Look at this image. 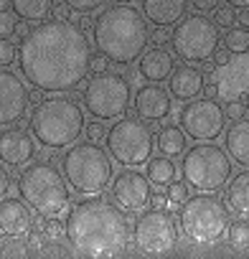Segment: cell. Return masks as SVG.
I'll return each instance as SVG.
<instances>
[{
    "label": "cell",
    "mask_w": 249,
    "mask_h": 259,
    "mask_svg": "<svg viewBox=\"0 0 249 259\" xmlns=\"http://www.w3.org/2000/svg\"><path fill=\"white\" fill-rule=\"evenodd\" d=\"M226 239H229V246L234 251H246L249 249V221L246 219H236L229 224V231H226Z\"/></svg>",
    "instance_id": "cell-28"
},
{
    "label": "cell",
    "mask_w": 249,
    "mask_h": 259,
    "mask_svg": "<svg viewBox=\"0 0 249 259\" xmlns=\"http://www.w3.org/2000/svg\"><path fill=\"white\" fill-rule=\"evenodd\" d=\"M236 23H239L241 28H249V8H244V11L236 13Z\"/></svg>",
    "instance_id": "cell-48"
},
{
    "label": "cell",
    "mask_w": 249,
    "mask_h": 259,
    "mask_svg": "<svg viewBox=\"0 0 249 259\" xmlns=\"http://www.w3.org/2000/svg\"><path fill=\"white\" fill-rule=\"evenodd\" d=\"M51 16H54L56 21H69V18H71V8H69V6H64V3H61V6H54Z\"/></svg>",
    "instance_id": "cell-45"
},
{
    "label": "cell",
    "mask_w": 249,
    "mask_h": 259,
    "mask_svg": "<svg viewBox=\"0 0 249 259\" xmlns=\"http://www.w3.org/2000/svg\"><path fill=\"white\" fill-rule=\"evenodd\" d=\"M219 44H221V31L203 13L183 16L176 23L173 33H171L173 54L183 64H206V61H211Z\"/></svg>",
    "instance_id": "cell-11"
},
{
    "label": "cell",
    "mask_w": 249,
    "mask_h": 259,
    "mask_svg": "<svg viewBox=\"0 0 249 259\" xmlns=\"http://www.w3.org/2000/svg\"><path fill=\"white\" fill-rule=\"evenodd\" d=\"M92 23H94V21L89 18V13H81V18L76 21V26H79L81 31H92Z\"/></svg>",
    "instance_id": "cell-47"
},
{
    "label": "cell",
    "mask_w": 249,
    "mask_h": 259,
    "mask_svg": "<svg viewBox=\"0 0 249 259\" xmlns=\"http://www.w3.org/2000/svg\"><path fill=\"white\" fill-rule=\"evenodd\" d=\"M168 31H165V26H155V31H150V41L155 44V46H165L168 44Z\"/></svg>",
    "instance_id": "cell-43"
},
{
    "label": "cell",
    "mask_w": 249,
    "mask_h": 259,
    "mask_svg": "<svg viewBox=\"0 0 249 259\" xmlns=\"http://www.w3.org/2000/svg\"><path fill=\"white\" fill-rule=\"evenodd\" d=\"M244 104H246V114H249V94H246V102Z\"/></svg>",
    "instance_id": "cell-53"
},
{
    "label": "cell",
    "mask_w": 249,
    "mask_h": 259,
    "mask_svg": "<svg viewBox=\"0 0 249 259\" xmlns=\"http://www.w3.org/2000/svg\"><path fill=\"white\" fill-rule=\"evenodd\" d=\"M84 135H87V140H89V143H102V140L107 138V127L102 124V119L89 122V124L84 127Z\"/></svg>",
    "instance_id": "cell-36"
},
{
    "label": "cell",
    "mask_w": 249,
    "mask_h": 259,
    "mask_svg": "<svg viewBox=\"0 0 249 259\" xmlns=\"http://www.w3.org/2000/svg\"><path fill=\"white\" fill-rule=\"evenodd\" d=\"M188 11V0H143V16L153 26H176Z\"/></svg>",
    "instance_id": "cell-22"
},
{
    "label": "cell",
    "mask_w": 249,
    "mask_h": 259,
    "mask_svg": "<svg viewBox=\"0 0 249 259\" xmlns=\"http://www.w3.org/2000/svg\"><path fill=\"white\" fill-rule=\"evenodd\" d=\"M181 173L191 191L216 193L231 178V158L226 148H219L214 143H198L183 153Z\"/></svg>",
    "instance_id": "cell-8"
},
{
    "label": "cell",
    "mask_w": 249,
    "mask_h": 259,
    "mask_svg": "<svg viewBox=\"0 0 249 259\" xmlns=\"http://www.w3.org/2000/svg\"><path fill=\"white\" fill-rule=\"evenodd\" d=\"M92 44L87 31L71 21H41L28 28L18 49L23 79L44 94H64L87 81Z\"/></svg>",
    "instance_id": "cell-1"
},
{
    "label": "cell",
    "mask_w": 249,
    "mask_h": 259,
    "mask_svg": "<svg viewBox=\"0 0 249 259\" xmlns=\"http://www.w3.org/2000/svg\"><path fill=\"white\" fill-rule=\"evenodd\" d=\"M41 234H44L46 244H59V241L66 236V224H64L59 216H44Z\"/></svg>",
    "instance_id": "cell-30"
},
{
    "label": "cell",
    "mask_w": 249,
    "mask_h": 259,
    "mask_svg": "<svg viewBox=\"0 0 249 259\" xmlns=\"http://www.w3.org/2000/svg\"><path fill=\"white\" fill-rule=\"evenodd\" d=\"M150 206L153 208H165L168 206V196L165 193H153L150 196Z\"/></svg>",
    "instance_id": "cell-46"
},
{
    "label": "cell",
    "mask_w": 249,
    "mask_h": 259,
    "mask_svg": "<svg viewBox=\"0 0 249 259\" xmlns=\"http://www.w3.org/2000/svg\"><path fill=\"white\" fill-rule=\"evenodd\" d=\"M224 46L231 51V56H244L249 54V31L246 28H226L224 36Z\"/></svg>",
    "instance_id": "cell-29"
},
{
    "label": "cell",
    "mask_w": 249,
    "mask_h": 259,
    "mask_svg": "<svg viewBox=\"0 0 249 259\" xmlns=\"http://www.w3.org/2000/svg\"><path fill=\"white\" fill-rule=\"evenodd\" d=\"M226 6H231L236 11H244V8H249V0H226Z\"/></svg>",
    "instance_id": "cell-50"
},
{
    "label": "cell",
    "mask_w": 249,
    "mask_h": 259,
    "mask_svg": "<svg viewBox=\"0 0 249 259\" xmlns=\"http://www.w3.org/2000/svg\"><path fill=\"white\" fill-rule=\"evenodd\" d=\"M114 3H119V6H130L133 0H114Z\"/></svg>",
    "instance_id": "cell-52"
},
{
    "label": "cell",
    "mask_w": 249,
    "mask_h": 259,
    "mask_svg": "<svg viewBox=\"0 0 249 259\" xmlns=\"http://www.w3.org/2000/svg\"><path fill=\"white\" fill-rule=\"evenodd\" d=\"M36 158V138L26 130L13 127L0 133V163L11 168H26Z\"/></svg>",
    "instance_id": "cell-18"
},
{
    "label": "cell",
    "mask_w": 249,
    "mask_h": 259,
    "mask_svg": "<svg viewBox=\"0 0 249 259\" xmlns=\"http://www.w3.org/2000/svg\"><path fill=\"white\" fill-rule=\"evenodd\" d=\"M0 231L13 239H26L33 231V208L23 198L0 201Z\"/></svg>",
    "instance_id": "cell-19"
},
{
    "label": "cell",
    "mask_w": 249,
    "mask_h": 259,
    "mask_svg": "<svg viewBox=\"0 0 249 259\" xmlns=\"http://www.w3.org/2000/svg\"><path fill=\"white\" fill-rule=\"evenodd\" d=\"M41 97H44V92L36 89V87H33V92H28V102H33V104H41V102H44Z\"/></svg>",
    "instance_id": "cell-49"
},
{
    "label": "cell",
    "mask_w": 249,
    "mask_h": 259,
    "mask_svg": "<svg viewBox=\"0 0 249 259\" xmlns=\"http://www.w3.org/2000/svg\"><path fill=\"white\" fill-rule=\"evenodd\" d=\"M165 196H168V206H171V208H178V206L188 198V183H186V181H173V183L168 186Z\"/></svg>",
    "instance_id": "cell-31"
},
{
    "label": "cell",
    "mask_w": 249,
    "mask_h": 259,
    "mask_svg": "<svg viewBox=\"0 0 249 259\" xmlns=\"http://www.w3.org/2000/svg\"><path fill=\"white\" fill-rule=\"evenodd\" d=\"M61 173L69 188L79 196H99L112 186L114 165L112 155L99 143H74L61 158Z\"/></svg>",
    "instance_id": "cell-5"
},
{
    "label": "cell",
    "mask_w": 249,
    "mask_h": 259,
    "mask_svg": "<svg viewBox=\"0 0 249 259\" xmlns=\"http://www.w3.org/2000/svg\"><path fill=\"white\" fill-rule=\"evenodd\" d=\"M224 148L239 168H249V119L241 117L224 133Z\"/></svg>",
    "instance_id": "cell-23"
},
{
    "label": "cell",
    "mask_w": 249,
    "mask_h": 259,
    "mask_svg": "<svg viewBox=\"0 0 249 259\" xmlns=\"http://www.w3.org/2000/svg\"><path fill=\"white\" fill-rule=\"evenodd\" d=\"M246 114V104H241V99H234V102H226V117L231 119V122H236V119H241Z\"/></svg>",
    "instance_id": "cell-38"
},
{
    "label": "cell",
    "mask_w": 249,
    "mask_h": 259,
    "mask_svg": "<svg viewBox=\"0 0 249 259\" xmlns=\"http://www.w3.org/2000/svg\"><path fill=\"white\" fill-rule=\"evenodd\" d=\"M191 8L198 11V13H214L219 6H221V0H188Z\"/></svg>",
    "instance_id": "cell-39"
},
{
    "label": "cell",
    "mask_w": 249,
    "mask_h": 259,
    "mask_svg": "<svg viewBox=\"0 0 249 259\" xmlns=\"http://www.w3.org/2000/svg\"><path fill=\"white\" fill-rule=\"evenodd\" d=\"M211 61H214V66L216 69H221V66H226L229 61H231V51L224 46V49H216L214 51V56H211Z\"/></svg>",
    "instance_id": "cell-41"
},
{
    "label": "cell",
    "mask_w": 249,
    "mask_h": 259,
    "mask_svg": "<svg viewBox=\"0 0 249 259\" xmlns=\"http://www.w3.org/2000/svg\"><path fill=\"white\" fill-rule=\"evenodd\" d=\"M155 145L163 155L168 158H178L186 153L188 148V135H186V130L181 124H163L160 127V133L155 138Z\"/></svg>",
    "instance_id": "cell-25"
},
{
    "label": "cell",
    "mask_w": 249,
    "mask_h": 259,
    "mask_svg": "<svg viewBox=\"0 0 249 259\" xmlns=\"http://www.w3.org/2000/svg\"><path fill=\"white\" fill-rule=\"evenodd\" d=\"M133 229L128 211L114 201L92 196L79 201L66 216V241L79 256H122L130 246Z\"/></svg>",
    "instance_id": "cell-2"
},
{
    "label": "cell",
    "mask_w": 249,
    "mask_h": 259,
    "mask_svg": "<svg viewBox=\"0 0 249 259\" xmlns=\"http://www.w3.org/2000/svg\"><path fill=\"white\" fill-rule=\"evenodd\" d=\"M18 33V16L13 11H0V36L13 38Z\"/></svg>",
    "instance_id": "cell-32"
},
{
    "label": "cell",
    "mask_w": 249,
    "mask_h": 259,
    "mask_svg": "<svg viewBox=\"0 0 249 259\" xmlns=\"http://www.w3.org/2000/svg\"><path fill=\"white\" fill-rule=\"evenodd\" d=\"M145 165H148L145 176H148V181H150L153 186H163V188H168L173 181H178V165H176L173 158H168V155L150 158Z\"/></svg>",
    "instance_id": "cell-27"
},
{
    "label": "cell",
    "mask_w": 249,
    "mask_h": 259,
    "mask_svg": "<svg viewBox=\"0 0 249 259\" xmlns=\"http://www.w3.org/2000/svg\"><path fill=\"white\" fill-rule=\"evenodd\" d=\"M133 104H135V112H138L140 119H145V122H163L173 112V94L163 84L145 81V87L138 89Z\"/></svg>",
    "instance_id": "cell-16"
},
{
    "label": "cell",
    "mask_w": 249,
    "mask_h": 259,
    "mask_svg": "<svg viewBox=\"0 0 249 259\" xmlns=\"http://www.w3.org/2000/svg\"><path fill=\"white\" fill-rule=\"evenodd\" d=\"M0 236H3V231H0Z\"/></svg>",
    "instance_id": "cell-54"
},
{
    "label": "cell",
    "mask_w": 249,
    "mask_h": 259,
    "mask_svg": "<svg viewBox=\"0 0 249 259\" xmlns=\"http://www.w3.org/2000/svg\"><path fill=\"white\" fill-rule=\"evenodd\" d=\"M214 23L219 26V28H231L234 23H236V16H234V11H231V6H226V8H216L214 11Z\"/></svg>",
    "instance_id": "cell-35"
},
{
    "label": "cell",
    "mask_w": 249,
    "mask_h": 259,
    "mask_svg": "<svg viewBox=\"0 0 249 259\" xmlns=\"http://www.w3.org/2000/svg\"><path fill=\"white\" fill-rule=\"evenodd\" d=\"M224 203L231 213L249 219V168H244L241 173H236L224 191Z\"/></svg>",
    "instance_id": "cell-24"
},
{
    "label": "cell",
    "mask_w": 249,
    "mask_h": 259,
    "mask_svg": "<svg viewBox=\"0 0 249 259\" xmlns=\"http://www.w3.org/2000/svg\"><path fill=\"white\" fill-rule=\"evenodd\" d=\"M92 41L99 54L109 59L114 66L135 64L150 44V31L143 11L130 6H109L97 13L92 23Z\"/></svg>",
    "instance_id": "cell-3"
},
{
    "label": "cell",
    "mask_w": 249,
    "mask_h": 259,
    "mask_svg": "<svg viewBox=\"0 0 249 259\" xmlns=\"http://www.w3.org/2000/svg\"><path fill=\"white\" fill-rule=\"evenodd\" d=\"M176 71V54L165 51V49H148L143 51V56L138 59V74L150 81V84H163L171 79V74Z\"/></svg>",
    "instance_id": "cell-20"
},
{
    "label": "cell",
    "mask_w": 249,
    "mask_h": 259,
    "mask_svg": "<svg viewBox=\"0 0 249 259\" xmlns=\"http://www.w3.org/2000/svg\"><path fill=\"white\" fill-rule=\"evenodd\" d=\"M203 87H206V76H203V71H198L193 64L176 66V71H173L171 79H168V89H171L173 99H178V102L198 99V97L203 94Z\"/></svg>",
    "instance_id": "cell-21"
},
{
    "label": "cell",
    "mask_w": 249,
    "mask_h": 259,
    "mask_svg": "<svg viewBox=\"0 0 249 259\" xmlns=\"http://www.w3.org/2000/svg\"><path fill=\"white\" fill-rule=\"evenodd\" d=\"M31 249H28V244H26V239H13V236H8V241H6V246H3V254H8V256H21V254H28Z\"/></svg>",
    "instance_id": "cell-37"
},
{
    "label": "cell",
    "mask_w": 249,
    "mask_h": 259,
    "mask_svg": "<svg viewBox=\"0 0 249 259\" xmlns=\"http://www.w3.org/2000/svg\"><path fill=\"white\" fill-rule=\"evenodd\" d=\"M133 244L140 254L163 256L176 251L178 246V226L165 208H148L135 219Z\"/></svg>",
    "instance_id": "cell-12"
},
{
    "label": "cell",
    "mask_w": 249,
    "mask_h": 259,
    "mask_svg": "<svg viewBox=\"0 0 249 259\" xmlns=\"http://www.w3.org/2000/svg\"><path fill=\"white\" fill-rule=\"evenodd\" d=\"M229 213L231 211L226 208V203L214 193H196L178 206V226L186 241L196 246H211L226 236L231 224Z\"/></svg>",
    "instance_id": "cell-6"
},
{
    "label": "cell",
    "mask_w": 249,
    "mask_h": 259,
    "mask_svg": "<svg viewBox=\"0 0 249 259\" xmlns=\"http://www.w3.org/2000/svg\"><path fill=\"white\" fill-rule=\"evenodd\" d=\"M44 241H46V239H44V234H41V231H38V234H36V231H31V234L26 236V244H28V249H31V251H44Z\"/></svg>",
    "instance_id": "cell-42"
},
{
    "label": "cell",
    "mask_w": 249,
    "mask_h": 259,
    "mask_svg": "<svg viewBox=\"0 0 249 259\" xmlns=\"http://www.w3.org/2000/svg\"><path fill=\"white\" fill-rule=\"evenodd\" d=\"M178 122H181V127L186 130V135L191 140L214 143L224 135V130H226V109L211 97L191 99V102H183Z\"/></svg>",
    "instance_id": "cell-13"
},
{
    "label": "cell",
    "mask_w": 249,
    "mask_h": 259,
    "mask_svg": "<svg viewBox=\"0 0 249 259\" xmlns=\"http://www.w3.org/2000/svg\"><path fill=\"white\" fill-rule=\"evenodd\" d=\"M28 104L26 84L8 66H0V127L21 122Z\"/></svg>",
    "instance_id": "cell-15"
},
{
    "label": "cell",
    "mask_w": 249,
    "mask_h": 259,
    "mask_svg": "<svg viewBox=\"0 0 249 259\" xmlns=\"http://www.w3.org/2000/svg\"><path fill=\"white\" fill-rule=\"evenodd\" d=\"M107 153L114 163L122 168H140L153 158L155 150V135L150 130V122L140 117H119L107 130Z\"/></svg>",
    "instance_id": "cell-9"
},
{
    "label": "cell",
    "mask_w": 249,
    "mask_h": 259,
    "mask_svg": "<svg viewBox=\"0 0 249 259\" xmlns=\"http://www.w3.org/2000/svg\"><path fill=\"white\" fill-rule=\"evenodd\" d=\"M56 0H11V11L23 23H41L51 16Z\"/></svg>",
    "instance_id": "cell-26"
},
{
    "label": "cell",
    "mask_w": 249,
    "mask_h": 259,
    "mask_svg": "<svg viewBox=\"0 0 249 259\" xmlns=\"http://www.w3.org/2000/svg\"><path fill=\"white\" fill-rule=\"evenodd\" d=\"M203 94H206V97H211V99H216V97H219L216 84H214V81H209V87H203Z\"/></svg>",
    "instance_id": "cell-51"
},
{
    "label": "cell",
    "mask_w": 249,
    "mask_h": 259,
    "mask_svg": "<svg viewBox=\"0 0 249 259\" xmlns=\"http://www.w3.org/2000/svg\"><path fill=\"white\" fill-rule=\"evenodd\" d=\"M206 79L216 84L224 102L244 99L249 94V61H229L226 66L211 71Z\"/></svg>",
    "instance_id": "cell-17"
},
{
    "label": "cell",
    "mask_w": 249,
    "mask_h": 259,
    "mask_svg": "<svg viewBox=\"0 0 249 259\" xmlns=\"http://www.w3.org/2000/svg\"><path fill=\"white\" fill-rule=\"evenodd\" d=\"M64 6H69L76 13H94L97 8H102L107 0H61Z\"/></svg>",
    "instance_id": "cell-33"
},
{
    "label": "cell",
    "mask_w": 249,
    "mask_h": 259,
    "mask_svg": "<svg viewBox=\"0 0 249 259\" xmlns=\"http://www.w3.org/2000/svg\"><path fill=\"white\" fill-rule=\"evenodd\" d=\"M84 109L94 119H119L133 104V84L130 76L119 71H99L92 79H87L81 89Z\"/></svg>",
    "instance_id": "cell-10"
},
{
    "label": "cell",
    "mask_w": 249,
    "mask_h": 259,
    "mask_svg": "<svg viewBox=\"0 0 249 259\" xmlns=\"http://www.w3.org/2000/svg\"><path fill=\"white\" fill-rule=\"evenodd\" d=\"M107 64H109V59L104 56V54H92V59H89V69L94 71V74H99V71H107Z\"/></svg>",
    "instance_id": "cell-40"
},
{
    "label": "cell",
    "mask_w": 249,
    "mask_h": 259,
    "mask_svg": "<svg viewBox=\"0 0 249 259\" xmlns=\"http://www.w3.org/2000/svg\"><path fill=\"white\" fill-rule=\"evenodd\" d=\"M112 201L128 213H138V211H145L150 206V196H153V188H150V181L148 176L138 173V170H128L124 168L119 176L112 178Z\"/></svg>",
    "instance_id": "cell-14"
},
{
    "label": "cell",
    "mask_w": 249,
    "mask_h": 259,
    "mask_svg": "<svg viewBox=\"0 0 249 259\" xmlns=\"http://www.w3.org/2000/svg\"><path fill=\"white\" fill-rule=\"evenodd\" d=\"M8 191H11V176H8V170L3 165H0V201L8 196Z\"/></svg>",
    "instance_id": "cell-44"
},
{
    "label": "cell",
    "mask_w": 249,
    "mask_h": 259,
    "mask_svg": "<svg viewBox=\"0 0 249 259\" xmlns=\"http://www.w3.org/2000/svg\"><path fill=\"white\" fill-rule=\"evenodd\" d=\"M18 193L41 216H59L71 203V188L51 160L28 165L18 178Z\"/></svg>",
    "instance_id": "cell-7"
},
{
    "label": "cell",
    "mask_w": 249,
    "mask_h": 259,
    "mask_svg": "<svg viewBox=\"0 0 249 259\" xmlns=\"http://www.w3.org/2000/svg\"><path fill=\"white\" fill-rule=\"evenodd\" d=\"M18 59V49L11 38H3L0 36V66H11L13 61Z\"/></svg>",
    "instance_id": "cell-34"
},
{
    "label": "cell",
    "mask_w": 249,
    "mask_h": 259,
    "mask_svg": "<svg viewBox=\"0 0 249 259\" xmlns=\"http://www.w3.org/2000/svg\"><path fill=\"white\" fill-rule=\"evenodd\" d=\"M84 109L71 97H51L36 104L31 114V130L36 143L49 150H64L79 143L84 135Z\"/></svg>",
    "instance_id": "cell-4"
}]
</instances>
